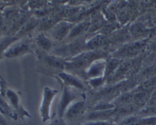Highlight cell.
Instances as JSON below:
<instances>
[{
  "label": "cell",
  "mask_w": 156,
  "mask_h": 125,
  "mask_svg": "<svg viewBox=\"0 0 156 125\" xmlns=\"http://www.w3.org/2000/svg\"><path fill=\"white\" fill-rule=\"evenodd\" d=\"M57 93L56 90L51 89L50 88H45L44 92V99H43L42 106H41V114L44 120H46L49 118V111H50V105L53 97Z\"/></svg>",
  "instance_id": "6da1fadb"
},
{
  "label": "cell",
  "mask_w": 156,
  "mask_h": 125,
  "mask_svg": "<svg viewBox=\"0 0 156 125\" xmlns=\"http://www.w3.org/2000/svg\"><path fill=\"white\" fill-rule=\"evenodd\" d=\"M75 96L73 93H72L71 91L69 89L66 88L64 90L63 95H62V99H61L60 104H59V115H62V114L65 111L66 108L68 106L69 104L72 102V101L74 99Z\"/></svg>",
  "instance_id": "7a4b0ae2"
},
{
  "label": "cell",
  "mask_w": 156,
  "mask_h": 125,
  "mask_svg": "<svg viewBox=\"0 0 156 125\" xmlns=\"http://www.w3.org/2000/svg\"><path fill=\"white\" fill-rule=\"evenodd\" d=\"M27 50V47L24 44H21V45H17L12 48L9 49L5 53V55L8 57H13V56H18L21 53H25Z\"/></svg>",
  "instance_id": "3957f363"
},
{
  "label": "cell",
  "mask_w": 156,
  "mask_h": 125,
  "mask_svg": "<svg viewBox=\"0 0 156 125\" xmlns=\"http://www.w3.org/2000/svg\"><path fill=\"white\" fill-rule=\"evenodd\" d=\"M59 76L62 79V80L66 82V83H68L69 85H73V86H76L77 88H82L83 86H82V84L81 83L80 81L78 80L77 79H76L73 76H70V75L66 74V73H61L59 74Z\"/></svg>",
  "instance_id": "277c9868"
},
{
  "label": "cell",
  "mask_w": 156,
  "mask_h": 125,
  "mask_svg": "<svg viewBox=\"0 0 156 125\" xmlns=\"http://www.w3.org/2000/svg\"><path fill=\"white\" fill-rule=\"evenodd\" d=\"M84 107V104L82 102H78L76 103L74 105L72 106V108L69 110V111L67 112V116L69 117H73L75 116H77L78 114H80V112L82 111V108Z\"/></svg>",
  "instance_id": "5b68a950"
},
{
  "label": "cell",
  "mask_w": 156,
  "mask_h": 125,
  "mask_svg": "<svg viewBox=\"0 0 156 125\" xmlns=\"http://www.w3.org/2000/svg\"><path fill=\"white\" fill-rule=\"evenodd\" d=\"M113 111L112 110H104V111H101L99 112L94 113V114H90V119H92V120H96V119H101V118H105L107 117H109L112 114Z\"/></svg>",
  "instance_id": "8992f818"
},
{
  "label": "cell",
  "mask_w": 156,
  "mask_h": 125,
  "mask_svg": "<svg viewBox=\"0 0 156 125\" xmlns=\"http://www.w3.org/2000/svg\"><path fill=\"white\" fill-rule=\"evenodd\" d=\"M0 113L3 115H9L11 114V110L9 105L4 98L0 95Z\"/></svg>",
  "instance_id": "52a82bcc"
},
{
  "label": "cell",
  "mask_w": 156,
  "mask_h": 125,
  "mask_svg": "<svg viewBox=\"0 0 156 125\" xmlns=\"http://www.w3.org/2000/svg\"><path fill=\"white\" fill-rule=\"evenodd\" d=\"M37 43L41 47H43L45 50H49L51 47V43L50 40L46 38L44 35H41L37 38Z\"/></svg>",
  "instance_id": "ba28073f"
},
{
  "label": "cell",
  "mask_w": 156,
  "mask_h": 125,
  "mask_svg": "<svg viewBox=\"0 0 156 125\" xmlns=\"http://www.w3.org/2000/svg\"><path fill=\"white\" fill-rule=\"evenodd\" d=\"M6 95H7L8 98H9V102L12 104V106L17 108L18 103V98L17 95L13 91H12V90H8L7 93H6Z\"/></svg>",
  "instance_id": "9c48e42d"
},
{
  "label": "cell",
  "mask_w": 156,
  "mask_h": 125,
  "mask_svg": "<svg viewBox=\"0 0 156 125\" xmlns=\"http://www.w3.org/2000/svg\"><path fill=\"white\" fill-rule=\"evenodd\" d=\"M86 125H111V124H110V123H108V122L96 121V122H92V123H87Z\"/></svg>",
  "instance_id": "30bf717a"
},
{
  "label": "cell",
  "mask_w": 156,
  "mask_h": 125,
  "mask_svg": "<svg viewBox=\"0 0 156 125\" xmlns=\"http://www.w3.org/2000/svg\"><path fill=\"white\" fill-rule=\"evenodd\" d=\"M0 125H7L5 119L3 114L1 113H0Z\"/></svg>",
  "instance_id": "8fae6325"
},
{
  "label": "cell",
  "mask_w": 156,
  "mask_h": 125,
  "mask_svg": "<svg viewBox=\"0 0 156 125\" xmlns=\"http://www.w3.org/2000/svg\"><path fill=\"white\" fill-rule=\"evenodd\" d=\"M53 125H66V124L62 120H57V121L55 122Z\"/></svg>",
  "instance_id": "7c38bea8"
}]
</instances>
